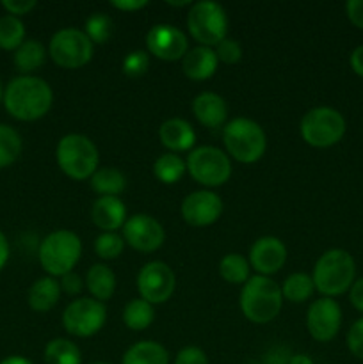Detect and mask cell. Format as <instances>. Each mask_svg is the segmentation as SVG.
Returning a JSON list of instances; mask_svg holds the SVG:
<instances>
[{
	"label": "cell",
	"instance_id": "obj_1",
	"mask_svg": "<svg viewBox=\"0 0 363 364\" xmlns=\"http://www.w3.org/2000/svg\"><path fill=\"white\" fill-rule=\"evenodd\" d=\"M4 107L18 121H38L48 114L53 103L52 87L43 78L21 75L4 89Z\"/></svg>",
	"mask_w": 363,
	"mask_h": 364
},
{
	"label": "cell",
	"instance_id": "obj_2",
	"mask_svg": "<svg viewBox=\"0 0 363 364\" xmlns=\"http://www.w3.org/2000/svg\"><path fill=\"white\" fill-rule=\"evenodd\" d=\"M356 265L352 256L344 249H330L317 259L312 279L322 297H338L354 283Z\"/></svg>",
	"mask_w": 363,
	"mask_h": 364
},
{
	"label": "cell",
	"instance_id": "obj_3",
	"mask_svg": "<svg viewBox=\"0 0 363 364\" xmlns=\"http://www.w3.org/2000/svg\"><path fill=\"white\" fill-rule=\"evenodd\" d=\"M283 306V295L276 281L267 276H253L241 291V309L253 323H267L278 316Z\"/></svg>",
	"mask_w": 363,
	"mask_h": 364
},
{
	"label": "cell",
	"instance_id": "obj_4",
	"mask_svg": "<svg viewBox=\"0 0 363 364\" xmlns=\"http://www.w3.org/2000/svg\"><path fill=\"white\" fill-rule=\"evenodd\" d=\"M56 159L60 171L71 180H88L98 171L100 153L95 142L80 134H68L57 142Z\"/></svg>",
	"mask_w": 363,
	"mask_h": 364
},
{
	"label": "cell",
	"instance_id": "obj_5",
	"mask_svg": "<svg viewBox=\"0 0 363 364\" xmlns=\"http://www.w3.org/2000/svg\"><path fill=\"white\" fill-rule=\"evenodd\" d=\"M224 148L228 155L241 164H255L267 149V137L263 128L248 117L231 119L223 132Z\"/></svg>",
	"mask_w": 363,
	"mask_h": 364
},
{
	"label": "cell",
	"instance_id": "obj_6",
	"mask_svg": "<svg viewBox=\"0 0 363 364\" xmlns=\"http://www.w3.org/2000/svg\"><path fill=\"white\" fill-rule=\"evenodd\" d=\"M80 256L82 242L73 231H53L39 245V263L50 277H63L70 274Z\"/></svg>",
	"mask_w": 363,
	"mask_h": 364
},
{
	"label": "cell",
	"instance_id": "obj_7",
	"mask_svg": "<svg viewBox=\"0 0 363 364\" xmlns=\"http://www.w3.org/2000/svg\"><path fill=\"white\" fill-rule=\"evenodd\" d=\"M344 116L331 107H315L301 119V137L312 148H331L345 135Z\"/></svg>",
	"mask_w": 363,
	"mask_h": 364
},
{
	"label": "cell",
	"instance_id": "obj_8",
	"mask_svg": "<svg viewBox=\"0 0 363 364\" xmlns=\"http://www.w3.org/2000/svg\"><path fill=\"white\" fill-rule=\"evenodd\" d=\"M187 28L192 38L201 46H217L228 31L226 11L212 0H201L191 6L187 14Z\"/></svg>",
	"mask_w": 363,
	"mask_h": 364
},
{
	"label": "cell",
	"instance_id": "obj_9",
	"mask_svg": "<svg viewBox=\"0 0 363 364\" xmlns=\"http://www.w3.org/2000/svg\"><path fill=\"white\" fill-rule=\"evenodd\" d=\"M187 173L196 183L210 188L221 187L231 176V162L226 153L214 146H199L187 156Z\"/></svg>",
	"mask_w": 363,
	"mask_h": 364
},
{
	"label": "cell",
	"instance_id": "obj_10",
	"mask_svg": "<svg viewBox=\"0 0 363 364\" xmlns=\"http://www.w3.org/2000/svg\"><path fill=\"white\" fill-rule=\"evenodd\" d=\"M48 53L57 66L64 70H77L91 60L93 43L84 31L75 27L60 28L50 39Z\"/></svg>",
	"mask_w": 363,
	"mask_h": 364
},
{
	"label": "cell",
	"instance_id": "obj_11",
	"mask_svg": "<svg viewBox=\"0 0 363 364\" xmlns=\"http://www.w3.org/2000/svg\"><path fill=\"white\" fill-rule=\"evenodd\" d=\"M107 320V308L103 302L93 297L75 299L63 313V327L75 338L95 336L102 331Z\"/></svg>",
	"mask_w": 363,
	"mask_h": 364
},
{
	"label": "cell",
	"instance_id": "obj_12",
	"mask_svg": "<svg viewBox=\"0 0 363 364\" xmlns=\"http://www.w3.org/2000/svg\"><path fill=\"white\" fill-rule=\"evenodd\" d=\"M177 279L169 265L162 262H149L139 270L137 290L141 299L149 304H164L173 295Z\"/></svg>",
	"mask_w": 363,
	"mask_h": 364
},
{
	"label": "cell",
	"instance_id": "obj_13",
	"mask_svg": "<svg viewBox=\"0 0 363 364\" xmlns=\"http://www.w3.org/2000/svg\"><path fill=\"white\" fill-rule=\"evenodd\" d=\"M342 326V309L335 299L322 297L310 304L306 313V329L320 343H327L338 334Z\"/></svg>",
	"mask_w": 363,
	"mask_h": 364
},
{
	"label": "cell",
	"instance_id": "obj_14",
	"mask_svg": "<svg viewBox=\"0 0 363 364\" xmlns=\"http://www.w3.org/2000/svg\"><path fill=\"white\" fill-rule=\"evenodd\" d=\"M121 230H123V240L139 252L157 251L166 238L162 224L146 213L128 217Z\"/></svg>",
	"mask_w": 363,
	"mask_h": 364
},
{
	"label": "cell",
	"instance_id": "obj_15",
	"mask_svg": "<svg viewBox=\"0 0 363 364\" xmlns=\"http://www.w3.org/2000/svg\"><path fill=\"white\" fill-rule=\"evenodd\" d=\"M146 46L153 57L160 60H180L189 52L187 36L174 25H153L146 34Z\"/></svg>",
	"mask_w": 363,
	"mask_h": 364
},
{
	"label": "cell",
	"instance_id": "obj_16",
	"mask_svg": "<svg viewBox=\"0 0 363 364\" xmlns=\"http://www.w3.org/2000/svg\"><path fill=\"white\" fill-rule=\"evenodd\" d=\"M182 217L192 228H205L216 223L223 213V201L216 192L203 188L191 192L182 201Z\"/></svg>",
	"mask_w": 363,
	"mask_h": 364
},
{
	"label": "cell",
	"instance_id": "obj_17",
	"mask_svg": "<svg viewBox=\"0 0 363 364\" xmlns=\"http://www.w3.org/2000/svg\"><path fill=\"white\" fill-rule=\"evenodd\" d=\"M287 262V247L276 237H260L249 249V265L258 276H273Z\"/></svg>",
	"mask_w": 363,
	"mask_h": 364
},
{
	"label": "cell",
	"instance_id": "obj_18",
	"mask_svg": "<svg viewBox=\"0 0 363 364\" xmlns=\"http://www.w3.org/2000/svg\"><path fill=\"white\" fill-rule=\"evenodd\" d=\"M91 220L103 233H116L127 223V206L120 198H98L91 206Z\"/></svg>",
	"mask_w": 363,
	"mask_h": 364
},
{
	"label": "cell",
	"instance_id": "obj_19",
	"mask_svg": "<svg viewBox=\"0 0 363 364\" xmlns=\"http://www.w3.org/2000/svg\"><path fill=\"white\" fill-rule=\"evenodd\" d=\"M159 137L164 148L169 149L171 153L189 151L196 144V132L189 121L173 117L160 124Z\"/></svg>",
	"mask_w": 363,
	"mask_h": 364
},
{
	"label": "cell",
	"instance_id": "obj_20",
	"mask_svg": "<svg viewBox=\"0 0 363 364\" xmlns=\"http://www.w3.org/2000/svg\"><path fill=\"white\" fill-rule=\"evenodd\" d=\"M192 114L206 128H219L228 117V107L223 96L205 91L192 100Z\"/></svg>",
	"mask_w": 363,
	"mask_h": 364
},
{
	"label": "cell",
	"instance_id": "obj_21",
	"mask_svg": "<svg viewBox=\"0 0 363 364\" xmlns=\"http://www.w3.org/2000/svg\"><path fill=\"white\" fill-rule=\"evenodd\" d=\"M217 66H219V60H217L216 52L209 46H196V48L189 50L182 59V71L185 73V77L196 82L209 80L210 77H214Z\"/></svg>",
	"mask_w": 363,
	"mask_h": 364
},
{
	"label": "cell",
	"instance_id": "obj_22",
	"mask_svg": "<svg viewBox=\"0 0 363 364\" xmlns=\"http://www.w3.org/2000/svg\"><path fill=\"white\" fill-rule=\"evenodd\" d=\"M60 283L56 277H41L28 288V306L36 313H46L57 306L60 299Z\"/></svg>",
	"mask_w": 363,
	"mask_h": 364
},
{
	"label": "cell",
	"instance_id": "obj_23",
	"mask_svg": "<svg viewBox=\"0 0 363 364\" xmlns=\"http://www.w3.org/2000/svg\"><path fill=\"white\" fill-rule=\"evenodd\" d=\"M85 287H88L93 299H96V301L100 302H105L109 301L114 295V291H116V276H114V272L107 265L96 263V265H93L91 269L88 270Z\"/></svg>",
	"mask_w": 363,
	"mask_h": 364
},
{
	"label": "cell",
	"instance_id": "obj_24",
	"mask_svg": "<svg viewBox=\"0 0 363 364\" xmlns=\"http://www.w3.org/2000/svg\"><path fill=\"white\" fill-rule=\"evenodd\" d=\"M121 364H169V352L157 341H139L125 352Z\"/></svg>",
	"mask_w": 363,
	"mask_h": 364
},
{
	"label": "cell",
	"instance_id": "obj_25",
	"mask_svg": "<svg viewBox=\"0 0 363 364\" xmlns=\"http://www.w3.org/2000/svg\"><path fill=\"white\" fill-rule=\"evenodd\" d=\"M91 188L100 198H120L127 188V178L116 167H102L91 176Z\"/></svg>",
	"mask_w": 363,
	"mask_h": 364
},
{
	"label": "cell",
	"instance_id": "obj_26",
	"mask_svg": "<svg viewBox=\"0 0 363 364\" xmlns=\"http://www.w3.org/2000/svg\"><path fill=\"white\" fill-rule=\"evenodd\" d=\"M46 50L36 39H25L18 50H14V66L23 75H28L31 71H36L45 64Z\"/></svg>",
	"mask_w": 363,
	"mask_h": 364
},
{
	"label": "cell",
	"instance_id": "obj_27",
	"mask_svg": "<svg viewBox=\"0 0 363 364\" xmlns=\"http://www.w3.org/2000/svg\"><path fill=\"white\" fill-rule=\"evenodd\" d=\"M155 320L153 304L144 299H134L123 309V322L130 331H144Z\"/></svg>",
	"mask_w": 363,
	"mask_h": 364
},
{
	"label": "cell",
	"instance_id": "obj_28",
	"mask_svg": "<svg viewBox=\"0 0 363 364\" xmlns=\"http://www.w3.org/2000/svg\"><path fill=\"white\" fill-rule=\"evenodd\" d=\"M46 364H82V352L73 341L56 338L45 347Z\"/></svg>",
	"mask_w": 363,
	"mask_h": 364
},
{
	"label": "cell",
	"instance_id": "obj_29",
	"mask_svg": "<svg viewBox=\"0 0 363 364\" xmlns=\"http://www.w3.org/2000/svg\"><path fill=\"white\" fill-rule=\"evenodd\" d=\"M185 171H187V166L177 153H164L153 164V174H155L157 180L166 185H173L180 181Z\"/></svg>",
	"mask_w": 363,
	"mask_h": 364
},
{
	"label": "cell",
	"instance_id": "obj_30",
	"mask_svg": "<svg viewBox=\"0 0 363 364\" xmlns=\"http://www.w3.org/2000/svg\"><path fill=\"white\" fill-rule=\"evenodd\" d=\"M315 291L312 276L305 272H294L281 284V295L290 302H306Z\"/></svg>",
	"mask_w": 363,
	"mask_h": 364
},
{
	"label": "cell",
	"instance_id": "obj_31",
	"mask_svg": "<svg viewBox=\"0 0 363 364\" xmlns=\"http://www.w3.org/2000/svg\"><path fill=\"white\" fill-rule=\"evenodd\" d=\"M249 259H246L242 255L231 252L226 255L219 262V276L230 284H244L249 279Z\"/></svg>",
	"mask_w": 363,
	"mask_h": 364
},
{
	"label": "cell",
	"instance_id": "obj_32",
	"mask_svg": "<svg viewBox=\"0 0 363 364\" xmlns=\"http://www.w3.org/2000/svg\"><path fill=\"white\" fill-rule=\"evenodd\" d=\"M21 142L20 134L9 124H0V169L16 162L21 155Z\"/></svg>",
	"mask_w": 363,
	"mask_h": 364
},
{
	"label": "cell",
	"instance_id": "obj_33",
	"mask_svg": "<svg viewBox=\"0 0 363 364\" xmlns=\"http://www.w3.org/2000/svg\"><path fill=\"white\" fill-rule=\"evenodd\" d=\"M25 41V25L20 18L6 16L0 18V48L7 50H18V46Z\"/></svg>",
	"mask_w": 363,
	"mask_h": 364
},
{
	"label": "cell",
	"instance_id": "obj_34",
	"mask_svg": "<svg viewBox=\"0 0 363 364\" xmlns=\"http://www.w3.org/2000/svg\"><path fill=\"white\" fill-rule=\"evenodd\" d=\"M85 36L91 39L93 45H103L112 34V20L105 13H95L85 21Z\"/></svg>",
	"mask_w": 363,
	"mask_h": 364
},
{
	"label": "cell",
	"instance_id": "obj_35",
	"mask_svg": "<svg viewBox=\"0 0 363 364\" xmlns=\"http://www.w3.org/2000/svg\"><path fill=\"white\" fill-rule=\"evenodd\" d=\"M125 249L123 237L117 233H102L95 240V252L102 259H116L120 258Z\"/></svg>",
	"mask_w": 363,
	"mask_h": 364
},
{
	"label": "cell",
	"instance_id": "obj_36",
	"mask_svg": "<svg viewBox=\"0 0 363 364\" xmlns=\"http://www.w3.org/2000/svg\"><path fill=\"white\" fill-rule=\"evenodd\" d=\"M149 68V55L142 50H134L123 59V73L127 77L137 78L148 71Z\"/></svg>",
	"mask_w": 363,
	"mask_h": 364
},
{
	"label": "cell",
	"instance_id": "obj_37",
	"mask_svg": "<svg viewBox=\"0 0 363 364\" xmlns=\"http://www.w3.org/2000/svg\"><path fill=\"white\" fill-rule=\"evenodd\" d=\"M214 52H216L217 60L224 64H237L242 59V48L235 39L224 38Z\"/></svg>",
	"mask_w": 363,
	"mask_h": 364
},
{
	"label": "cell",
	"instance_id": "obj_38",
	"mask_svg": "<svg viewBox=\"0 0 363 364\" xmlns=\"http://www.w3.org/2000/svg\"><path fill=\"white\" fill-rule=\"evenodd\" d=\"M347 347L354 358L363 359V318L356 320L349 329Z\"/></svg>",
	"mask_w": 363,
	"mask_h": 364
},
{
	"label": "cell",
	"instance_id": "obj_39",
	"mask_svg": "<svg viewBox=\"0 0 363 364\" xmlns=\"http://www.w3.org/2000/svg\"><path fill=\"white\" fill-rule=\"evenodd\" d=\"M174 364H209V358L199 347H185L177 354Z\"/></svg>",
	"mask_w": 363,
	"mask_h": 364
},
{
	"label": "cell",
	"instance_id": "obj_40",
	"mask_svg": "<svg viewBox=\"0 0 363 364\" xmlns=\"http://www.w3.org/2000/svg\"><path fill=\"white\" fill-rule=\"evenodd\" d=\"M38 4L34 0H2V7L7 11L11 16H23V14L31 13Z\"/></svg>",
	"mask_w": 363,
	"mask_h": 364
},
{
	"label": "cell",
	"instance_id": "obj_41",
	"mask_svg": "<svg viewBox=\"0 0 363 364\" xmlns=\"http://www.w3.org/2000/svg\"><path fill=\"white\" fill-rule=\"evenodd\" d=\"M345 13H347L349 21L363 31V0H349L345 4Z\"/></svg>",
	"mask_w": 363,
	"mask_h": 364
},
{
	"label": "cell",
	"instance_id": "obj_42",
	"mask_svg": "<svg viewBox=\"0 0 363 364\" xmlns=\"http://www.w3.org/2000/svg\"><path fill=\"white\" fill-rule=\"evenodd\" d=\"M82 287H84V283H82V279L75 272H70L60 277V291H64V294L78 295L82 291Z\"/></svg>",
	"mask_w": 363,
	"mask_h": 364
},
{
	"label": "cell",
	"instance_id": "obj_43",
	"mask_svg": "<svg viewBox=\"0 0 363 364\" xmlns=\"http://www.w3.org/2000/svg\"><path fill=\"white\" fill-rule=\"evenodd\" d=\"M349 301H351L352 308L358 309L359 313H363V277L362 279L354 281L352 287L349 288Z\"/></svg>",
	"mask_w": 363,
	"mask_h": 364
},
{
	"label": "cell",
	"instance_id": "obj_44",
	"mask_svg": "<svg viewBox=\"0 0 363 364\" xmlns=\"http://www.w3.org/2000/svg\"><path fill=\"white\" fill-rule=\"evenodd\" d=\"M110 6H112L114 9L125 11V13H134V11H139L142 9V7L148 6V2H146V0H112Z\"/></svg>",
	"mask_w": 363,
	"mask_h": 364
},
{
	"label": "cell",
	"instance_id": "obj_45",
	"mask_svg": "<svg viewBox=\"0 0 363 364\" xmlns=\"http://www.w3.org/2000/svg\"><path fill=\"white\" fill-rule=\"evenodd\" d=\"M349 63H351L352 71H354L356 75H359V77H363V45H359L358 48L352 50Z\"/></svg>",
	"mask_w": 363,
	"mask_h": 364
},
{
	"label": "cell",
	"instance_id": "obj_46",
	"mask_svg": "<svg viewBox=\"0 0 363 364\" xmlns=\"http://www.w3.org/2000/svg\"><path fill=\"white\" fill-rule=\"evenodd\" d=\"M7 259H9V244H7L6 235L0 231V270L6 267Z\"/></svg>",
	"mask_w": 363,
	"mask_h": 364
},
{
	"label": "cell",
	"instance_id": "obj_47",
	"mask_svg": "<svg viewBox=\"0 0 363 364\" xmlns=\"http://www.w3.org/2000/svg\"><path fill=\"white\" fill-rule=\"evenodd\" d=\"M288 364H313V361L306 354H295L288 358Z\"/></svg>",
	"mask_w": 363,
	"mask_h": 364
},
{
	"label": "cell",
	"instance_id": "obj_48",
	"mask_svg": "<svg viewBox=\"0 0 363 364\" xmlns=\"http://www.w3.org/2000/svg\"><path fill=\"white\" fill-rule=\"evenodd\" d=\"M0 364H32V361H28L27 358H21V355H9L4 361H0Z\"/></svg>",
	"mask_w": 363,
	"mask_h": 364
},
{
	"label": "cell",
	"instance_id": "obj_49",
	"mask_svg": "<svg viewBox=\"0 0 363 364\" xmlns=\"http://www.w3.org/2000/svg\"><path fill=\"white\" fill-rule=\"evenodd\" d=\"M167 6H174V7H184V6H189V2H171V0H167Z\"/></svg>",
	"mask_w": 363,
	"mask_h": 364
},
{
	"label": "cell",
	"instance_id": "obj_50",
	"mask_svg": "<svg viewBox=\"0 0 363 364\" xmlns=\"http://www.w3.org/2000/svg\"><path fill=\"white\" fill-rule=\"evenodd\" d=\"M4 100V85H2V80H0V102Z\"/></svg>",
	"mask_w": 363,
	"mask_h": 364
},
{
	"label": "cell",
	"instance_id": "obj_51",
	"mask_svg": "<svg viewBox=\"0 0 363 364\" xmlns=\"http://www.w3.org/2000/svg\"><path fill=\"white\" fill-rule=\"evenodd\" d=\"M93 364H107V363H93Z\"/></svg>",
	"mask_w": 363,
	"mask_h": 364
}]
</instances>
